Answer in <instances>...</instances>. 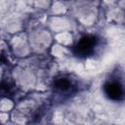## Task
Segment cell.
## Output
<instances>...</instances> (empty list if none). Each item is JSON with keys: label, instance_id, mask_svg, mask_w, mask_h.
Instances as JSON below:
<instances>
[{"label": "cell", "instance_id": "1", "mask_svg": "<svg viewBox=\"0 0 125 125\" xmlns=\"http://www.w3.org/2000/svg\"><path fill=\"white\" fill-rule=\"evenodd\" d=\"M100 46V38L94 34H86L82 36L73 46L72 53L79 59L92 57Z\"/></svg>", "mask_w": 125, "mask_h": 125}, {"label": "cell", "instance_id": "2", "mask_svg": "<svg viewBox=\"0 0 125 125\" xmlns=\"http://www.w3.org/2000/svg\"><path fill=\"white\" fill-rule=\"evenodd\" d=\"M103 90L106 98L112 102H123L125 101V85L119 78L107 79Z\"/></svg>", "mask_w": 125, "mask_h": 125}, {"label": "cell", "instance_id": "3", "mask_svg": "<svg viewBox=\"0 0 125 125\" xmlns=\"http://www.w3.org/2000/svg\"><path fill=\"white\" fill-rule=\"evenodd\" d=\"M52 88L55 94L59 96L67 97L75 93L77 90V85L72 78L66 75H60L53 79Z\"/></svg>", "mask_w": 125, "mask_h": 125}]
</instances>
